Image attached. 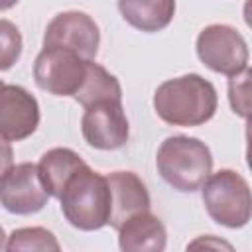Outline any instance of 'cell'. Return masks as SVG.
I'll use <instances>...</instances> for the list:
<instances>
[{
  "mask_svg": "<svg viewBox=\"0 0 252 252\" xmlns=\"http://www.w3.org/2000/svg\"><path fill=\"white\" fill-rule=\"evenodd\" d=\"M219 106L217 89L197 73L163 81L154 93L156 114L171 126H201Z\"/></svg>",
  "mask_w": 252,
  "mask_h": 252,
  "instance_id": "6da1fadb",
  "label": "cell"
},
{
  "mask_svg": "<svg viewBox=\"0 0 252 252\" xmlns=\"http://www.w3.org/2000/svg\"><path fill=\"white\" fill-rule=\"evenodd\" d=\"M156 167L167 185L183 193H193L211 177L213 156L209 146L199 138L177 134L159 144Z\"/></svg>",
  "mask_w": 252,
  "mask_h": 252,
  "instance_id": "7a4b0ae2",
  "label": "cell"
},
{
  "mask_svg": "<svg viewBox=\"0 0 252 252\" xmlns=\"http://www.w3.org/2000/svg\"><path fill=\"white\" fill-rule=\"evenodd\" d=\"M61 213L67 222L79 230H98L110 222L112 195L106 175L85 165L67 183L59 197Z\"/></svg>",
  "mask_w": 252,
  "mask_h": 252,
  "instance_id": "3957f363",
  "label": "cell"
},
{
  "mask_svg": "<svg viewBox=\"0 0 252 252\" xmlns=\"http://www.w3.org/2000/svg\"><path fill=\"white\" fill-rule=\"evenodd\" d=\"M201 199L209 217L226 228H242L252 219V189L234 169L213 173L201 187Z\"/></svg>",
  "mask_w": 252,
  "mask_h": 252,
  "instance_id": "277c9868",
  "label": "cell"
},
{
  "mask_svg": "<svg viewBox=\"0 0 252 252\" xmlns=\"http://www.w3.org/2000/svg\"><path fill=\"white\" fill-rule=\"evenodd\" d=\"M89 59L63 47H43L33 61V81L41 91L55 96H77L87 73Z\"/></svg>",
  "mask_w": 252,
  "mask_h": 252,
  "instance_id": "5b68a950",
  "label": "cell"
},
{
  "mask_svg": "<svg viewBox=\"0 0 252 252\" xmlns=\"http://www.w3.org/2000/svg\"><path fill=\"white\" fill-rule=\"evenodd\" d=\"M197 57L215 73L234 77L246 69L248 45L242 33L226 24H211L197 35Z\"/></svg>",
  "mask_w": 252,
  "mask_h": 252,
  "instance_id": "8992f818",
  "label": "cell"
},
{
  "mask_svg": "<svg viewBox=\"0 0 252 252\" xmlns=\"http://www.w3.org/2000/svg\"><path fill=\"white\" fill-rule=\"evenodd\" d=\"M47 193L37 163L22 161L12 167H4L2 185H0V201L2 207L12 215H33L47 205Z\"/></svg>",
  "mask_w": 252,
  "mask_h": 252,
  "instance_id": "52a82bcc",
  "label": "cell"
},
{
  "mask_svg": "<svg viewBox=\"0 0 252 252\" xmlns=\"http://www.w3.org/2000/svg\"><path fill=\"white\" fill-rule=\"evenodd\" d=\"M100 43V30L96 22L77 10L59 12L47 24L43 33V47H63L79 53L81 57L93 61L96 57Z\"/></svg>",
  "mask_w": 252,
  "mask_h": 252,
  "instance_id": "ba28073f",
  "label": "cell"
},
{
  "mask_svg": "<svg viewBox=\"0 0 252 252\" xmlns=\"http://www.w3.org/2000/svg\"><path fill=\"white\" fill-rule=\"evenodd\" d=\"M85 142L94 150H118L128 142L130 126L122 100H102L85 108L81 118Z\"/></svg>",
  "mask_w": 252,
  "mask_h": 252,
  "instance_id": "9c48e42d",
  "label": "cell"
},
{
  "mask_svg": "<svg viewBox=\"0 0 252 252\" xmlns=\"http://www.w3.org/2000/svg\"><path fill=\"white\" fill-rule=\"evenodd\" d=\"M39 124V104L20 85L2 83L0 89V136L4 142H20L32 136Z\"/></svg>",
  "mask_w": 252,
  "mask_h": 252,
  "instance_id": "30bf717a",
  "label": "cell"
},
{
  "mask_svg": "<svg viewBox=\"0 0 252 252\" xmlns=\"http://www.w3.org/2000/svg\"><path fill=\"white\" fill-rule=\"evenodd\" d=\"M106 179L112 195V211L108 222L112 228L120 230L122 224L132 217L150 211V193L144 181L134 171H112L106 175Z\"/></svg>",
  "mask_w": 252,
  "mask_h": 252,
  "instance_id": "8fae6325",
  "label": "cell"
},
{
  "mask_svg": "<svg viewBox=\"0 0 252 252\" xmlns=\"http://www.w3.org/2000/svg\"><path fill=\"white\" fill-rule=\"evenodd\" d=\"M167 232L154 213L132 217L118 230L120 252H165Z\"/></svg>",
  "mask_w": 252,
  "mask_h": 252,
  "instance_id": "7c38bea8",
  "label": "cell"
},
{
  "mask_svg": "<svg viewBox=\"0 0 252 252\" xmlns=\"http://www.w3.org/2000/svg\"><path fill=\"white\" fill-rule=\"evenodd\" d=\"M85 165L87 163L83 161V158L71 148H51L41 156L37 169L47 193L59 199L67 183L73 179V175L81 171Z\"/></svg>",
  "mask_w": 252,
  "mask_h": 252,
  "instance_id": "4fadbf2b",
  "label": "cell"
},
{
  "mask_svg": "<svg viewBox=\"0 0 252 252\" xmlns=\"http://www.w3.org/2000/svg\"><path fill=\"white\" fill-rule=\"evenodd\" d=\"M118 10L122 18L142 32H159L163 30L173 14H175V2L171 0H120Z\"/></svg>",
  "mask_w": 252,
  "mask_h": 252,
  "instance_id": "5bb4252c",
  "label": "cell"
},
{
  "mask_svg": "<svg viewBox=\"0 0 252 252\" xmlns=\"http://www.w3.org/2000/svg\"><path fill=\"white\" fill-rule=\"evenodd\" d=\"M75 100L83 104L85 108L94 102H102V100H122V87L112 73H108L102 65L91 61L87 79L81 91L77 93Z\"/></svg>",
  "mask_w": 252,
  "mask_h": 252,
  "instance_id": "9a60e30c",
  "label": "cell"
},
{
  "mask_svg": "<svg viewBox=\"0 0 252 252\" xmlns=\"http://www.w3.org/2000/svg\"><path fill=\"white\" fill-rule=\"evenodd\" d=\"M4 252H61L57 236L43 226H24L8 234Z\"/></svg>",
  "mask_w": 252,
  "mask_h": 252,
  "instance_id": "2e32d148",
  "label": "cell"
},
{
  "mask_svg": "<svg viewBox=\"0 0 252 252\" xmlns=\"http://www.w3.org/2000/svg\"><path fill=\"white\" fill-rule=\"evenodd\" d=\"M228 102L236 116H252V67H246L234 77H228Z\"/></svg>",
  "mask_w": 252,
  "mask_h": 252,
  "instance_id": "e0dca14e",
  "label": "cell"
},
{
  "mask_svg": "<svg viewBox=\"0 0 252 252\" xmlns=\"http://www.w3.org/2000/svg\"><path fill=\"white\" fill-rule=\"evenodd\" d=\"M0 45H2V59H0V69L6 71L10 69L20 53H22V35L20 30L6 18L0 20Z\"/></svg>",
  "mask_w": 252,
  "mask_h": 252,
  "instance_id": "ac0fdd59",
  "label": "cell"
},
{
  "mask_svg": "<svg viewBox=\"0 0 252 252\" xmlns=\"http://www.w3.org/2000/svg\"><path fill=\"white\" fill-rule=\"evenodd\" d=\"M185 252H236V250L228 240H224L220 236L201 234L187 244Z\"/></svg>",
  "mask_w": 252,
  "mask_h": 252,
  "instance_id": "d6986e66",
  "label": "cell"
},
{
  "mask_svg": "<svg viewBox=\"0 0 252 252\" xmlns=\"http://www.w3.org/2000/svg\"><path fill=\"white\" fill-rule=\"evenodd\" d=\"M246 163L252 171V116L246 120Z\"/></svg>",
  "mask_w": 252,
  "mask_h": 252,
  "instance_id": "ffe728a7",
  "label": "cell"
},
{
  "mask_svg": "<svg viewBox=\"0 0 252 252\" xmlns=\"http://www.w3.org/2000/svg\"><path fill=\"white\" fill-rule=\"evenodd\" d=\"M244 22L248 24V28H252V0L244 4Z\"/></svg>",
  "mask_w": 252,
  "mask_h": 252,
  "instance_id": "44dd1931",
  "label": "cell"
}]
</instances>
